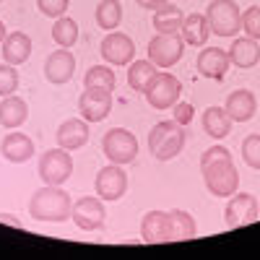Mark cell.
Listing matches in <instances>:
<instances>
[{
    "label": "cell",
    "instance_id": "cell-11",
    "mask_svg": "<svg viewBox=\"0 0 260 260\" xmlns=\"http://www.w3.org/2000/svg\"><path fill=\"white\" fill-rule=\"evenodd\" d=\"M94 187H96V195L104 203L120 201L125 195V190H127V175H125L122 164H107V167H102L96 172Z\"/></svg>",
    "mask_w": 260,
    "mask_h": 260
},
{
    "label": "cell",
    "instance_id": "cell-8",
    "mask_svg": "<svg viewBox=\"0 0 260 260\" xmlns=\"http://www.w3.org/2000/svg\"><path fill=\"white\" fill-rule=\"evenodd\" d=\"M71 221L81 229V232H96L104 226L107 221V208L99 195H83V198L73 201L71 208Z\"/></svg>",
    "mask_w": 260,
    "mask_h": 260
},
{
    "label": "cell",
    "instance_id": "cell-7",
    "mask_svg": "<svg viewBox=\"0 0 260 260\" xmlns=\"http://www.w3.org/2000/svg\"><path fill=\"white\" fill-rule=\"evenodd\" d=\"M73 175V159L68 148H50L39 159V177L45 185H62Z\"/></svg>",
    "mask_w": 260,
    "mask_h": 260
},
{
    "label": "cell",
    "instance_id": "cell-12",
    "mask_svg": "<svg viewBox=\"0 0 260 260\" xmlns=\"http://www.w3.org/2000/svg\"><path fill=\"white\" fill-rule=\"evenodd\" d=\"M257 216H260V211H257L255 195H250V192H234V195H229V203L224 208V221H226L229 229L255 224Z\"/></svg>",
    "mask_w": 260,
    "mask_h": 260
},
{
    "label": "cell",
    "instance_id": "cell-35",
    "mask_svg": "<svg viewBox=\"0 0 260 260\" xmlns=\"http://www.w3.org/2000/svg\"><path fill=\"white\" fill-rule=\"evenodd\" d=\"M172 117H175V122H180V125H187L195 117V107L190 102H177L175 107H172Z\"/></svg>",
    "mask_w": 260,
    "mask_h": 260
},
{
    "label": "cell",
    "instance_id": "cell-20",
    "mask_svg": "<svg viewBox=\"0 0 260 260\" xmlns=\"http://www.w3.org/2000/svg\"><path fill=\"white\" fill-rule=\"evenodd\" d=\"M226 52H229V60L237 68H255L260 62V45H257V39H252L247 34L232 39V47Z\"/></svg>",
    "mask_w": 260,
    "mask_h": 260
},
{
    "label": "cell",
    "instance_id": "cell-25",
    "mask_svg": "<svg viewBox=\"0 0 260 260\" xmlns=\"http://www.w3.org/2000/svg\"><path fill=\"white\" fill-rule=\"evenodd\" d=\"M232 117L226 115L224 107H208L203 112V130L213 138V141H221L232 133Z\"/></svg>",
    "mask_w": 260,
    "mask_h": 260
},
{
    "label": "cell",
    "instance_id": "cell-5",
    "mask_svg": "<svg viewBox=\"0 0 260 260\" xmlns=\"http://www.w3.org/2000/svg\"><path fill=\"white\" fill-rule=\"evenodd\" d=\"M102 151L107 161L112 164H130L138 156V138L127 127H112L102 138Z\"/></svg>",
    "mask_w": 260,
    "mask_h": 260
},
{
    "label": "cell",
    "instance_id": "cell-33",
    "mask_svg": "<svg viewBox=\"0 0 260 260\" xmlns=\"http://www.w3.org/2000/svg\"><path fill=\"white\" fill-rule=\"evenodd\" d=\"M242 31L260 42V6H250L242 11Z\"/></svg>",
    "mask_w": 260,
    "mask_h": 260
},
{
    "label": "cell",
    "instance_id": "cell-6",
    "mask_svg": "<svg viewBox=\"0 0 260 260\" xmlns=\"http://www.w3.org/2000/svg\"><path fill=\"white\" fill-rule=\"evenodd\" d=\"M180 94H182V83L172 73H156L143 91L146 102L154 110H172L180 102Z\"/></svg>",
    "mask_w": 260,
    "mask_h": 260
},
{
    "label": "cell",
    "instance_id": "cell-24",
    "mask_svg": "<svg viewBox=\"0 0 260 260\" xmlns=\"http://www.w3.org/2000/svg\"><path fill=\"white\" fill-rule=\"evenodd\" d=\"M182 21H185L182 8L172 6V3H167L164 8L154 11V16H151V24H154V31L156 34H180Z\"/></svg>",
    "mask_w": 260,
    "mask_h": 260
},
{
    "label": "cell",
    "instance_id": "cell-19",
    "mask_svg": "<svg viewBox=\"0 0 260 260\" xmlns=\"http://www.w3.org/2000/svg\"><path fill=\"white\" fill-rule=\"evenodd\" d=\"M0 154H3V159L11 161V164H24L34 156V141L26 133L13 130V133H8L3 138V143H0Z\"/></svg>",
    "mask_w": 260,
    "mask_h": 260
},
{
    "label": "cell",
    "instance_id": "cell-10",
    "mask_svg": "<svg viewBox=\"0 0 260 260\" xmlns=\"http://www.w3.org/2000/svg\"><path fill=\"white\" fill-rule=\"evenodd\" d=\"M112 110V91L102 86H83V94L78 96V112L86 122H99Z\"/></svg>",
    "mask_w": 260,
    "mask_h": 260
},
{
    "label": "cell",
    "instance_id": "cell-16",
    "mask_svg": "<svg viewBox=\"0 0 260 260\" xmlns=\"http://www.w3.org/2000/svg\"><path fill=\"white\" fill-rule=\"evenodd\" d=\"M198 73L203 78H211V81H224L226 71H229V52L221 50V47H203L201 55H198Z\"/></svg>",
    "mask_w": 260,
    "mask_h": 260
},
{
    "label": "cell",
    "instance_id": "cell-15",
    "mask_svg": "<svg viewBox=\"0 0 260 260\" xmlns=\"http://www.w3.org/2000/svg\"><path fill=\"white\" fill-rule=\"evenodd\" d=\"M73 73H76V57H73V52L68 47H60V50L47 55V60H45V78L50 83H55V86L68 83L73 78Z\"/></svg>",
    "mask_w": 260,
    "mask_h": 260
},
{
    "label": "cell",
    "instance_id": "cell-17",
    "mask_svg": "<svg viewBox=\"0 0 260 260\" xmlns=\"http://www.w3.org/2000/svg\"><path fill=\"white\" fill-rule=\"evenodd\" d=\"M224 110L234 122H247L257 112V99L250 89H234L224 102Z\"/></svg>",
    "mask_w": 260,
    "mask_h": 260
},
{
    "label": "cell",
    "instance_id": "cell-3",
    "mask_svg": "<svg viewBox=\"0 0 260 260\" xmlns=\"http://www.w3.org/2000/svg\"><path fill=\"white\" fill-rule=\"evenodd\" d=\"M206 21L213 37L234 39L242 29V11L234 0H211L206 8Z\"/></svg>",
    "mask_w": 260,
    "mask_h": 260
},
{
    "label": "cell",
    "instance_id": "cell-36",
    "mask_svg": "<svg viewBox=\"0 0 260 260\" xmlns=\"http://www.w3.org/2000/svg\"><path fill=\"white\" fill-rule=\"evenodd\" d=\"M221 159H232L229 148H226V146H221V143H213L211 148H206V151H203V156H201V167H203V164H211V161H221Z\"/></svg>",
    "mask_w": 260,
    "mask_h": 260
},
{
    "label": "cell",
    "instance_id": "cell-22",
    "mask_svg": "<svg viewBox=\"0 0 260 260\" xmlns=\"http://www.w3.org/2000/svg\"><path fill=\"white\" fill-rule=\"evenodd\" d=\"M180 37L185 39V45L203 47L206 42H208V37H211V29H208L206 13H190V16H185L182 29H180Z\"/></svg>",
    "mask_w": 260,
    "mask_h": 260
},
{
    "label": "cell",
    "instance_id": "cell-31",
    "mask_svg": "<svg viewBox=\"0 0 260 260\" xmlns=\"http://www.w3.org/2000/svg\"><path fill=\"white\" fill-rule=\"evenodd\" d=\"M18 89V71L11 62H0V96H11Z\"/></svg>",
    "mask_w": 260,
    "mask_h": 260
},
{
    "label": "cell",
    "instance_id": "cell-4",
    "mask_svg": "<svg viewBox=\"0 0 260 260\" xmlns=\"http://www.w3.org/2000/svg\"><path fill=\"white\" fill-rule=\"evenodd\" d=\"M201 172H203V182H206L208 192L216 195V198H229L240 187V172H237L232 159L203 164Z\"/></svg>",
    "mask_w": 260,
    "mask_h": 260
},
{
    "label": "cell",
    "instance_id": "cell-39",
    "mask_svg": "<svg viewBox=\"0 0 260 260\" xmlns=\"http://www.w3.org/2000/svg\"><path fill=\"white\" fill-rule=\"evenodd\" d=\"M8 34H6V24H3V21H0V42H3Z\"/></svg>",
    "mask_w": 260,
    "mask_h": 260
},
{
    "label": "cell",
    "instance_id": "cell-34",
    "mask_svg": "<svg viewBox=\"0 0 260 260\" xmlns=\"http://www.w3.org/2000/svg\"><path fill=\"white\" fill-rule=\"evenodd\" d=\"M68 6H71V0H37V8L45 13V16H52V18L65 16Z\"/></svg>",
    "mask_w": 260,
    "mask_h": 260
},
{
    "label": "cell",
    "instance_id": "cell-13",
    "mask_svg": "<svg viewBox=\"0 0 260 260\" xmlns=\"http://www.w3.org/2000/svg\"><path fill=\"white\" fill-rule=\"evenodd\" d=\"M99 55L107 65H130L136 57V42L122 31H107L99 45Z\"/></svg>",
    "mask_w": 260,
    "mask_h": 260
},
{
    "label": "cell",
    "instance_id": "cell-1",
    "mask_svg": "<svg viewBox=\"0 0 260 260\" xmlns=\"http://www.w3.org/2000/svg\"><path fill=\"white\" fill-rule=\"evenodd\" d=\"M73 198L62 185H45L39 187L31 201H29V213L34 221H47V224H60L71 219Z\"/></svg>",
    "mask_w": 260,
    "mask_h": 260
},
{
    "label": "cell",
    "instance_id": "cell-18",
    "mask_svg": "<svg viewBox=\"0 0 260 260\" xmlns=\"http://www.w3.org/2000/svg\"><path fill=\"white\" fill-rule=\"evenodd\" d=\"M55 141L60 148H68V151H76L81 146H86V141H89V122H86L83 117L76 120V117H68L62 120L57 133H55Z\"/></svg>",
    "mask_w": 260,
    "mask_h": 260
},
{
    "label": "cell",
    "instance_id": "cell-2",
    "mask_svg": "<svg viewBox=\"0 0 260 260\" xmlns=\"http://www.w3.org/2000/svg\"><path fill=\"white\" fill-rule=\"evenodd\" d=\"M185 130L175 120H161L148 133V151L159 161H172L185 148Z\"/></svg>",
    "mask_w": 260,
    "mask_h": 260
},
{
    "label": "cell",
    "instance_id": "cell-32",
    "mask_svg": "<svg viewBox=\"0 0 260 260\" xmlns=\"http://www.w3.org/2000/svg\"><path fill=\"white\" fill-rule=\"evenodd\" d=\"M242 159L247 167L260 169V136L257 133H252L242 141Z\"/></svg>",
    "mask_w": 260,
    "mask_h": 260
},
{
    "label": "cell",
    "instance_id": "cell-29",
    "mask_svg": "<svg viewBox=\"0 0 260 260\" xmlns=\"http://www.w3.org/2000/svg\"><path fill=\"white\" fill-rule=\"evenodd\" d=\"M52 39L57 42L60 47H73L76 42H78V24L71 18V16H60L55 18V24H52Z\"/></svg>",
    "mask_w": 260,
    "mask_h": 260
},
{
    "label": "cell",
    "instance_id": "cell-14",
    "mask_svg": "<svg viewBox=\"0 0 260 260\" xmlns=\"http://www.w3.org/2000/svg\"><path fill=\"white\" fill-rule=\"evenodd\" d=\"M141 237L146 245L172 242V221L167 211H148L141 219Z\"/></svg>",
    "mask_w": 260,
    "mask_h": 260
},
{
    "label": "cell",
    "instance_id": "cell-27",
    "mask_svg": "<svg viewBox=\"0 0 260 260\" xmlns=\"http://www.w3.org/2000/svg\"><path fill=\"white\" fill-rule=\"evenodd\" d=\"M94 16H96V24L104 31H115L120 26V21H122L120 0H102V3L96 6V11H94Z\"/></svg>",
    "mask_w": 260,
    "mask_h": 260
},
{
    "label": "cell",
    "instance_id": "cell-40",
    "mask_svg": "<svg viewBox=\"0 0 260 260\" xmlns=\"http://www.w3.org/2000/svg\"><path fill=\"white\" fill-rule=\"evenodd\" d=\"M0 3H3V0H0Z\"/></svg>",
    "mask_w": 260,
    "mask_h": 260
},
{
    "label": "cell",
    "instance_id": "cell-28",
    "mask_svg": "<svg viewBox=\"0 0 260 260\" xmlns=\"http://www.w3.org/2000/svg\"><path fill=\"white\" fill-rule=\"evenodd\" d=\"M169 221H172V240H192V237L198 234L195 219L182 208L169 211Z\"/></svg>",
    "mask_w": 260,
    "mask_h": 260
},
{
    "label": "cell",
    "instance_id": "cell-9",
    "mask_svg": "<svg viewBox=\"0 0 260 260\" xmlns=\"http://www.w3.org/2000/svg\"><path fill=\"white\" fill-rule=\"evenodd\" d=\"M185 52V39L180 34H156L148 42V60L156 68H172L175 62H180Z\"/></svg>",
    "mask_w": 260,
    "mask_h": 260
},
{
    "label": "cell",
    "instance_id": "cell-37",
    "mask_svg": "<svg viewBox=\"0 0 260 260\" xmlns=\"http://www.w3.org/2000/svg\"><path fill=\"white\" fill-rule=\"evenodd\" d=\"M167 3H169V0H138V6L146 8V11H151V13L159 11V8H164Z\"/></svg>",
    "mask_w": 260,
    "mask_h": 260
},
{
    "label": "cell",
    "instance_id": "cell-21",
    "mask_svg": "<svg viewBox=\"0 0 260 260\" xmlns=\"http://www.w3.org/2000/svg\"><path fill=\"white\" fill-rule=\"evenodd\" d=\"M26 117H29V104H26V99H21V96H16V94L0 99V125H3V127L16 130L18 125L26 122Z\"/></svg>",
    "mask_w": 260,
    "mask_h": 260
},
{
    "label": "cell",
    "instance_id": "cell-38",
    "mask_svg": "<svg viewBox=\"0 0 260 260\" xmlns=\"http://www.w3.org/2000/svg\"><path fill=\"white\" fill-rule=\"evenodd\" d=\"M0 221L8 224V226H21V221L16 219V216H11V213H0Z\"/></svg>",
    "mask_w": 260,
    "mask_h": 260
},
{
    "label": "cell",
    "instance_id": "cell-26",
    "mask_svg": "<svg viewBox=\"0 0 260 260\" xmlns=\"http://www.w3.org/2000/svg\"><path fill=\"white\" fill-rule=\"evenodd\" d=\"M154 76H156V65L151 60H133L127 65V86L138 94L146 91V86L151 83Z\"/></svg>",
    "mask_w": 260,
    "mask_h": 260
},
{
    "label": "cell",
    "instance_id": "cell-23",
    "mask_svg": "<svg viewBox=\"0 0 260 260\" xmlns=\"http://www.w3.org/2000/svg\"><path fill=\"white\" fill-rule=\"evenodd\" d=\"M31 55V37L24 34V31H11L6 39H3V57L6 62L11 65H21L26 62Z\"/></svg>",
    "mask_w": 260,
    "mask_h": 260
},
{
    "label": "cell",
    "instance_id": "cell-30",
    "mask_svg": "<svg viewBox=\"0 0 260 260\" xmlns=\"http://www.w3.org/2000/svg\"><path fill=\"white\" fill-rule=\"evenodd\" d=\"M115 71L110 65H91L83 76V86H102V89H115Z\"/></svg>",
    "mask_w": 260,
    "mask_h": 260
}]
</instances>
